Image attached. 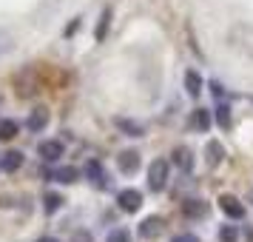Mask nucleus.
Returning <instances> with one entry per match:
<instances>
[{
	"mask_svg": "<svg viewBox=\"0 0 253 242\" xmlns=\"http://www.w3.org/2000/svg\"><path fill=\"white\" fill-rule=\"evenodd\" d=\"M165 185H168V162L154 160L148 168V188L154 194H160V191H165Z\"/></svg>",
	"mask_w": 253,
	"mask_h": 242,
	"instance_id": "obj_3",
	"label": "nucleus"
},
{
	"mask_svg": "<svg viewBox=\"0 0 253 242\" xmlns=\"http://www.w3.org/2000/svg\"><path fill=\"white\" fill-rule=\"evenodd\" d=\"M248 202H251V205H253V191H248Z\"/></svg>",
	"mask_w": 253,
	"mask_h": 242,
	"instance_id": "obj_31",
	"label": "nucleus"
},
{
	"mask_svg": "<svg viewBox=\"0 0 253 242\" xmlns=\"http://www.w3.org/2000/svg\"><path fill=\"white\" fill-rule=\"evenodd\" d=\"M37 154L46 162H54V160L63 157V143H60V140H43V143L37 145Z\"/></svg>",
	"mask_w": 253,
	"mask_h": 242,
	"instance_id": "obj_11",
	"label": "nucleus"
},
{
	"mask_svg": "<svg viewBox=\"0 0 253 242\" xmlns=\"http://www.w3.org/2000/svg\"><path fill=\"white\" fill-rule=\"evenodd\" d=\"M131 240V234H128L126 228H114L108 237H105V242H128Z\"/></svg>",
	"mask_w": 253,
	"mask_h": 242,
	"instance_id": "obj_25",
	"label": "nucleus"
},
{
	"mask_svg": "<svg viewBox=\"0 0 253 242\" xmlns=\"http://www.w3.org/2000/svg\"><path fill=\"white\" fill-rule=\"evenodd\" d=\"M211 126H213V114H211L208 108H196V111H194V128L205 134Z\"/></svg>",
	"mask_w": 253,
	"mask_h": 242,
	"instance_id": "obj_18",
	"label": "nucleus"
},
{
	"mask_svg": "<svg viewBox=\"0 0 253 242\" xmlns=\"http://www.w3.org/2000/svg\"><path fill=\"white\" fill-rule=\"evenodd\" d=\"M85 177L91 180L94 188H100V191H103V188H108V183H105V171H103V165H100L97 160L85 162Z\"/></svg>",
	"mask_w": 253,
	"mask_h": 242,
	"instance_id": "obj_13",
	"label": "nucleus"
},
{
	"mask_svg": "<svg viewBox=\"0 0 253 242\" xmlns=\"http://www.w3.org/2000/svg\"><path fill=\"white\" fill-rule=\"evenodd\" d=\"M245 242H253V228L245 231Z\"/></svg>",
	"mask_w": 253,
	"mask_h": 242,
	"instance_id": "obj_29",
	"label": "nucleus"
},
{
	"mask_svg": "<svg viewBox=\"0 0 253 242\" xmlns=\"http://www.w3.org/2000/svg\"><path fill=\"white\" fill-rule=\"evenodd\" d=\"M213 114H216V126L219 128H230V105L219 103L216 108H213Z\"/></svg>",
	"mask_w": 253,
	"mask_h": 242,
	"instance_id": "obj_23",
	"label": "nucleus"
},
{
	"mask_svg": "<svg viewBox=\"0 0 253 242\" xmlns=\"http://www.w3.org/2000/svg\"><path fill=\"white\" fill-rule=\"evenodd\" d=\"M17 131H20V126H17L14 120H0V143L14 140V137H17Z\"/></svg>",
	"mask_w": 253,
	"mask_h": 242,
	"instance_id": "obj_20",
	"label": "nucleus"
},
{
	"mask_svg": "<svg viewBox=\"0 0 253 242\" xmlns=\"http://www.w3.org/2000/svg\"><path fill=\"white\" fill-rule=\"evenodd\" d=\"M219 208H222V214L230 217V219H242L245 217V205H242L233 194H222L219 196Z\"/></svg>",
	"mask_w": 253,
	"mask_h": 242,
	"instance_id": "obj_8",
	"label": "nucleus"
},
{
	"mask_svg": "<svg viewBox=\"0 0 253 242\" xmlns=\"http://www.w3.org/2000/svg\"><path fill=\"white\" fill-rule=\"evenodd\" d=\"M48 120H51V114H48V108L43 105V108H35V111L29 114V123H26V126L32 128V131H43V128L48 126Z\"/></svg>",
	"mask_w": 253,
	"mask_h": 242,
	"instance_id": "obj_14",
	"label": "nucleus"
},
{
	"mask_svg": "<svg viewBox=\"0 0 253 242\" xmlns=\"http://www.w3.org/2000/svg\"><path fill=\"white\" fill-rule=\"evenodd\" d=\"M114 126L126 134V137H145V126L142 123H137V120H128V117H117L114 120Z\"/></svg>",
	"mask_w": 253,
	"mask_h": 242,
	"instance_id": "obj_12",
	"label": "nucleus"
},
{
	"mask_svg": "<svg viewBox=\"0 0 253 242\" xmlns=\"http://www.w3.org/2000/svg\"><path fill=\"white\" fill-rule=\"evenodd\" d=\"M162 231H165V219L162 217H145L142 222H139V237H145V240H157Z\"/></svg>",
	"mask_w": 253,
	"mask_h": 242,
	"instance_id": "obj_6",
	"label": "nucleus"
},
{
	"mask_svg": "<svg viewBox=\"0 0 253 242\" xmlns=\"http://www.w3.org/2000/svg\"><path fill=\"white\" fill-rule=\"evenodd\" d=\"M171 157H173V165H176L179 171L191 174V168H194V151L188 148V145H176Z\"/></svg>",
	"mask_w": 253,
	"mask_h": 242,
	"instance_id": "obj_10",
	"label": "nucleus"
},
{
	"mask_svg": "<svg viewBox=\"0 0 253 242\" xmlns=\"http://www.w3.org/2000/svg\"><path fill=\"white\" fill-rule=\"evenodd\" d=\"M236 240H239V231L233 225H222L219 228V242H236Z\"/></svg>",
	"mask_w": 253,
	"mask_h": 242,
	"instance_id": "obj_24",
	"label": "nucleus"
},
{
	"mask_svg": "<svg viewBox=\"0 0 253 242\" xmlns=\"http://www.w3.org/2000/svg\"><path fill=\"white\" fill-rule=\"evenodd\" d=\"M171 242H199V237H194V234H176Z\"/></svg>",
	"mask_w": 253,
	"mask_h": 242,
	"instance_id": "obj_27",
	"label": "nucleus"
},
{
	"mask_svg": "<svg viewBox=\"0 0 253 242\" xmlns=\"http://www.w3.org/2000/svg\"><path fill=\"white\" fill-rule=\"evenodd\" d=\"M182 214L188 219H202V217H208V214H211V205H208L205 199H185L182 202Z\"/></svg>",
	"mask_w": 253,
	"mask_h": 242,
	"instance_id": "obj_9",
	"label": "nucleus"
},
{
	"mask_svg": "<svg viewBox=\"0 0 253 242\" xmlns=\"http://www.w3.org/2000/svg\"><path fill=\"white\" fill-rule=\"evenodd\" d=\"M139 165H142V160H139V151H134V148L120 151V157H117V168H120L123 174H137Z\"/></svg>",
	"mask_w": 253,
	"mask_h": 242,
	"instance_id": "obj_5",
	"label": "nucleus"
},
{
	"mask_svg": "<svg viewBox=\"0 0 253 242\" xmlns=\"http://www.w3.org/2000/svg\"><path fill=\"white\" fill-rule=\"evenodd\" d=\"M63 208V196L60 194H43V211L46 214H57Z\"/></svg>",
	"mask_w": 253,
	"mask_h": 242,
	"instance_id": "obj_22",
	"label": "nucleus"
},
{
	"mask_svg": "<svg viewBox=\"0 0 253 242\" xmlns=\"http://www.w3.org/2000/svg\"><path fill=\"white\" fill-rule=\"evenodd\" d=\"M20 165H23V154H20V151H6V154L0 157V168L6 174H14Z\"/></svg>",
	"mask_w": 253,
	"mask_h": 242,
	"instance_id": "obj_15",
	"label": "nucleus"
},
{
	"mask_svg": "<svg viewBox=\"0 0 253 242\" xmlns=\"http://www.w3.org/2000/svg\"><path fill=\"white\" fill-rule=\"evenodd\" d=\"M117 205H120V211H126V214L139 211L142 208V191H137V188H123L117 194Z\"/></svg>",
	"mask_w": 253,
	"mask_h": 242,
	"instance_id": "obj_4",
	"label": "nucleus"
},
{
	"mask_svg": "<svg viewBox=\"0 0 253 242\" xmlns=\"http://www.w3.org/2000/svg\"><path fill=\"white\" fill-rule=\"evenodd\" d=\"M108 26H111V6H105L103 12H100V20H97V29H94V40H97V43H103L105 40Z\"/></svg>",
	"mask_w": 253,
	"mask_h": 242,
	"instance_id": "obj_16",
	"label": "nucleus"
},
{
	"mask_svg": "<svg viewBox=\"0 0 253 242\" xmlns=\"http://www.w3.org/2000/svg\"><path fill=\"white\" fill-rule=\"evenodd\" d=\"M228 46L242 57L253 60V23H233L228 29Z\"/></svg>",
	"mask_w": 253,
	"mask_h": 242,
	"instance_id": "obj_1",
	"label": "nucleus"
},
{
	"mask_svg": "<svg viewBox=\"0 0 253 242\" xmlns=\"http://www.w3.org/2000/svg\"><path fill=\"white\" fill-rule=\"evenodd\" d=\"M211 92H213V97H216V100H222V97H225V89H222L216 80L211 83Z\"/></svg>",
	"mask_w": 253,
	"mask_h": 242,
	"instance_id": "obj_28",
	"label": "nucleus"
},
{
	"mask_svg": "<svg viewBox=\"0 0 253 242\" xmlns=\"http://www.w3.org/2000/svg\"><path fill=\"white\" fill-rule=\"evenodd\" d=\"M40 89H43V80H40V74H37L35 69H23L20 74H14V94H17L20 100L37 97Z\"/></svg>",
	"mask_w": 253,
	"mask_h": 242,
	"instance_id": "obj_2",
	"label": "nucleus"
},
{
	"mask_svg": "<svg viewBox=\"0 0 253 242\" xmlns=\"http://www.w3.org/2000/svg\"><path fill=\"white\" fill-rule=\"evenodd\" d=\"M48 177H54V183L71 185V183H77V168H74V165H66V168H57V171H51Z\"/></svg>",
	"mask_w": 253,
	"mask_h": 242,
	"instance_id": "obj_19",
	"label": "nucleus"
},
{
	"mask_svg": "<svg viewBox=\"0 0 253 242\" xmlns=\"http://www.w3.org/2000/svg\"><path fill=\"white\" fill-rule=\"evenodd\" d=\"M37 242H60V240H54V237H40Z\"/></svg>",
	"mask_w": 253,
	"mask_h": 242,
	"instance_id": "obj_30",
	"label": "nucleus"
},
{
	"mask_svg": "<svg viewBox=\"0 0 253 242\" xmlns=\"http://www.w3.org/2000/svg\"><path fill=\"white\" fill-rule=\"evenodd\" d=\"M225 145L219 143V140H208L205 143V162L211 165V168H219L222 162H225Z\"/></svg>",
	"mask_w": 253,
	"mask_h": 242,
	"instance_id": "obj_7",
	"label": "nucleus"
},
{
	"mask_svg": "<svg viewBox=\"0 0 253 242\" xmlns=\"http://www.w3.org/2000/svg\"><path fill=\"white\" fill-rule=\"evenodd\" d=\"M12 48H14V35L6 26H0V57H6Z\"/></svg>",
	"mask_w": 253,
	"mask_h": 242,
	"instance_id": "obj_21",
	"label": "nucleus"
},
{
	"mask_svg": "<svg viewBox=\"0 0 253 242\" xmlns=\"http://www.w3.org/2000/svg\"><path fill=\"white\" fill-rule=\"evenodd\" d=\"M71 242H94V240H91V234H88V231H77V234L71 237Z\"/></svg>",
	"mask_w": 253,
	"mask_h": 242,
	"instance_id": "obj_26",
	"label": "nucleus"
},
{
	"mask_svg": "<svg viewBox=\"0 0 253 242\" xmlns=\"http://www.w3.org/2000/svg\"><path fill=\"white\" fill-rule=\"evenodd\" d=\"M185 89H188V97H194V100L202 94V77H199L194 69L185 71Z\"/></svg>",
	"mask_w": 253,
	"mask_h": 242,
	"instance_id": "obj_17",
	"label": "nucleus"
}]
</instances>
